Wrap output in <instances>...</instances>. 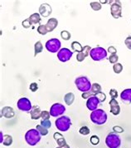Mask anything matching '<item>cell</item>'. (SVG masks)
<instances>
[{
    "mask_svg": "<svg viewBox=\"0 0 131 148\" xmlns=\"http://www.w3.org/2000/svg\"><path fill=\"white\" fill-rule=\"evenodd\" d=\"M61 46V43L57 38H51L50 40H48L46 42V50L53 53H57V51H60Z\"/></svg>",
    "mask_w": 131,
    "mask_h": 148,
    "instance_id": "52a82bcc",
    "label": "cell"
},
{
    "mask_svg": "<svg viewBox=\"0 0 131 148\" xmlns=\"http://www.w3.org/2000/svg\"><path fill=\"white\" fill-rule=\"evenodd\" d=\"M41 136L37 129H31L27 132L25 135V140L30 146H35L41 141Z\"/></svg>",
    "mask_w": 131,
    "mask_h": 148,
    "instance_id": "7a4b0ae2",
    "label": "cell"
},
{
    "mask_svg": "<svg viewBox=\"0 0 131 148\" xmlns=\"http://www.w3.org/2000/svg\"><path fill=\"white\" fill-rule=\"evenodd\" d=\"M90 141H91V143L92 145H94V146H96V145H98L99 143H100V138H99L97 136H92L91 137V139H90Z\"/></svg>",
    "mask_w": 131,
    "mask_h": 148,
    "instance_id": "d6a6232c",
    "label": "cell"
},
{
    "mask_svg": "<svg viewBox=\"0 0 131 148\" xmlns=\"http://www.w3.org/2000/svg\"><path fill=\"white\" fill-rule=\"evenodd\" d=\"M38 32L40 34H42V35H46L48 33V31H47L45 25H40L39 27H38Z\"/></svg>",
    "mask_w": 131,
    "mask_h": 148,
    "instance_id": "f1b7e54d",
    "label": "cell"
},
{
    "mask_svg": "<svg viewBox=\"0 0 131 148\" xmlns=\"http://www.w3.org/2000/svg\"><path fill=\"white\" fill-rule=\"evenodd\" d=\"M86 57H87V55L84 53L83 51H81V53H78V54L76 55V59L78 62H82Z\"/></svg>",
    "mask_w": 131,
    "mask_h": 148,
    "instance_id": "836d02e7",
    "label": "cell"
},
{
    "mask_svg": "<svg viewBox=\"0 0 131 148\" xmlns=\"http://www.w3.org/2000/svg\"><path fill=\"white\" fill-rule=\"evenodd\" d=\"M119 60V57L117 54H112L110 56V58H109V61H110V62L111 63H117V62Z\"/></svg>",
    "mask_w": 131,
    "mask_h": 148,
    "instance_id": "1f68e13d",
    "label": "cell"
},
{
    "mask_svg": "<svg viewBox=\"0 0 131 148\" xmlns=\"http://www.w3.org/2000/svg\"><path fill=\"white\" fill-rule=\"evenodd\" d=\"M90 5H91V7L93 8V10H95V11L100 10V8H101V5H100V3H98V2H93V3H91Z\"/></svg>",
    "mask_w": 131,
    "mask_h": 148,
    "instance_id": "f546056e",
    "label": "cell"
},
{
    "mask_svg": "<svg viewBox=\"0 0 131 148\" xmlns=\"http://www.w3.org/2000/svg\"><path fill=\"white\" fill-rule=\"evenodd\" d=\"M57 25H58V21H57V19L54 18H50L49 20L47 21L46 24H45V26H46L48 33L49 32H53V30L57 27Z\"/></svg>",
    "mask_w": 131,
    "mask_h": 148,
    "instance_id": "ac0fdd59",
    "label": "cell"
},
{
    "mask_svg": "<svg viewBox=\"0 0 131 148\" xmlns=\"http://www.w3.org/2000/svg\"><path fill=\"white\" fill-rule=\"evenodd\" d=\"M79 132H80L81 135L87 136V135L90 134L91 131H90V129L87 127H81L80 131H79Z\"/></svg>",
    "mask_w": 131,
    "mask_h": 148,
    "instance_id": "4dcf8cb0",
    "label": "cell"
},
{
    "mask_svg": "<svg viewBox=\"0 0 131 148\" xmlns=\"http://www.w3.org/2000/svg\"><path fill=\"white\" fill-rule=\"evenodd\" d=\"M100 101H99V99L96 97V96H93L91 97L88 98L87 99V101H86V107L87 108L90 110V111H95L97 109V107H98L99 103Z\"/></svg>",
    "mask_w": 131,
    "mask_h": 148,
    "instance_id": "5bb4252c",
    "label": "cell"
},
{
    "mask_svg": "<svg viewBox=\"0 0 131 148\" xmlns=\"http://www.w3.org/2000/svg\"><path fill=\"white\" fill-rule=\"evenodd\" d=\"M111 13L113 18H119L122 17V8L121 3L119 1H115L114 3H112L111 7Z\"/></svg>",
    "mask_w": 131,
    "mask_h": 148,
    "instance_id": "8fae6325",
    "label": "cell"
},
{
    "mask_svg": "<svg viewBox=\"0 0 131 148\" xmlns=\"http://www.w3.org/2000/svg\"><path fill=\"white\" fill-rule=\"evenodd\" d=\"M41 125H42L43 127L48 129V128L51 127L52 123H51V121H49V120H42V121H41Z\"/></svg>",
    "mask_w": 131,
    "mask_h": 148,
    "instance_id": "d590c367",
    "label": "cell"
},
{
    "mask_svg": "<svg viewBox=\"0 0 131 148\" xmlns=\"http://www.w3.org/2000/svg\"><path fill=\"white\" fill-rule=\"evenodd\" d=\"M17 107L19 109L20 111L23 112H29L32 110V104L29 99H27V97H22L18 101L17 103Z\"/></svg>",
    "mask_w": 131,
    "mask_h": 148,
    "instance_id": "9c48e42d",
    "label": "cell"
},
{
    "mask_svg": "<svg viewBox=\"0 0 131 148\" xmlns=\"http://www.w3.org/2000/svg\"><path fill=\"white\" fill-rule=\"evenodd\" d=\"M96 97H97L99 99V101H100V102H103V101H105V99H106V96H105V93H103V92H98L97 94H96Z\"/></svg>",
    "mask_w": 131,
    "mask_h": 148,
    "instance_id": "e575fe53",
    "label": "cell"
},
{
    "mask_svg": "<svg viewBox=\"0 0 131 148\" xmlns=\"http://www.w3.org/2000/svg\"><path fill=\"white\" fill-rule=\"evenodd\" d=\"M105 144L109 148H119L121 145V138L118 133L111 132L105 138Z\"/></svg>",
    "mask_w": 131,
    "mask_h": 148,
    "instance_id": "3957f363",
    "label": "cell"
},
{
    "mask_svg": "<svg viewBox=\"0 0 131 148\" xmlns=\"http://www.w3.org/2000/svg\"><path fill=\"white\" fill-rule=\"evenodd\" d=\"M41 21V17H40V14H32L28 18H27L25 20L23 21L22 23V25L25 28H29L30 27L33 26L34 24H37L40 23Z\"/></svg>",
    "mask_w": 131,
    "mask_h": 148,
    "instance_id": "ba28073f",
    "label": "cell"
},
{
    "mask_svg": "<svg viewBox=\"0 0 131 148\" xmlns=\"http://www.w3.org/2000/svg\"><path fill=\"white\" fill-rule=\"evenodd\" d=\"M91 120L96 125H103L107 121V114L102 109H96L91 114Z\"/></svg>",
    "mask_w": 131,
    "mask_h": 148,
    "instance_id": "6da1fadb",
    "label": "cell"
},
{
    "mask_svg": "<svg viewBox=\"0 0 131 148\" xmlns=\"http://www.w3.org/2000/svg\"><path fill=\"white\" fill-rule=\"evenodd\" d=\"M72 48L74 52H77V53H81L83 49V47L81 45V43L78 42H73L72 43Z\"/></svg>",
    "mask_w": 131,
    "mask_h": 148,
    "instance_id": "cb8c5ba5",
    "label": "cell"
},
{
    "mask_svg": "<svg viewBox=\"0 0 131 148\" xmlns=\"http://www.w3.org/2000/svg\"><path fill=\"white\" fill-rule=\"evenodd\" d=\"M74 100H75V96H74V94L72 92H68L64 97V101H65L66 104L68 105V106H71L73 103Z\"/></svg>",
    "mask_w": 131,
    "mask_h": 148,
    "instance_id": "7402d4cb",
    "label": "cell"
},
{
    "mask_svg": "<svg viewBox=\"0 0 131 148\" xmlns=\"http://www.w3.org/2000/svg\"><path fill=\"white\" fill-rule=\"evenodd\" d=\"M3 144L6 147H9L13 144V137L9 135H5L3 141Z\"/></svg>",
    "mask_w": 131,
    "mask_h": 148,
    "instance_id": "d4e9b609",
    "label": "cell"
},
{
    "mask_svg": "<svg viewBox=\"0 0 131 148\" xmlns=\"http://www.w3.org/2000/svg\"><path fill=\"white\" fill-rule=\"evenodd\" d=\"M61 37L63 40H69L72 37L71 34L68 31H61Z\"/></svg>",
    "mask_w": 131,
    "mask_h": 148,
    "instance_id": "83f0119b",
    "label": "cell"
},
{
    "mask_svg": "<svg viewBox=\"0 0 131 148\" xmlns=\"http://www.w3.org/2000/svg\"><path fill=\"white\" fill-rule=\"evenodd\" d=\"M90 56L94 61H101L107 58V51L101 47H95L91 50Z\"/></svg>",
    "mask_w": 131,
    "mask_h": 148,
    "instance_id": "8992f818",
    "label": "cell"
},
{
    "mask_svg": "<svg viewBox=\"0 0 131 148\" xmlns=\"http://www.w3.org/2000/svg\"><path fill=\"white\" fill-rule=\"evenodd\" d=\"M30 114H31V118L33 120H38L42 116V112L39 107L38 106H34L32 108V110L30 111Z\"/></svg>",
    "mask_w": 131,
    "mask_h": 148,
    "instance_id": "d6986e66",
    "label": "cell"
},
{
    "mask_svg": "<svg viewBox=\"0 0 131 148\" xmlns=\"http://www.w3.org/2000/svg\"><path fill=\"white\" fill-rule=\"evenodd\" d=\"M55 125L61 132H66L69 130V128L72 126V121H71L70 117H68L66 116H62L56 120Z\"/></svg>",
    "mask_w": 131,
    "mask_h": 148,
    "instance_id": "5b68a950",
    "label": "cell"
},
{
    "mask_svg": "<svg viewBox=\"0 0 131 148\" xmlns=\"http://www.w3.org/2000/svg\"><path fill=\"white\" fill-rule=\"evenodd\" d=\"M113 129H114V131H115V132H117V133H121V132H124V129H123V128H121L120 127H118V126L114 127Z\"/></svg>",
    "mask_w": 131,
    "mask_h": 148,
    "instance_id": "b9f144b4",
    "label": "cell"
},
{
    "mask_svg": "<svg viewBox=\"0 0 131 148\" xmlns=\"http://www.w3.org/2000/svg\"><path fill=\"white\" fill-rule=\"evenodd\" d=\"M120 98L122 101L125 104H130L131 103V88H128L124 90L121 94H120Z\"/></svg>",
    "mask_w": 131,
    "mask_h": 148,
    "instance_id": "2e32d148",
    "label": "cell"
},
{
    "mask_svg": "<svg viewBox=\"0 0 131 148\" xmlns=\"http://www.w3.org/2000/svg\"><path fill=\"white\" fill-rule=\"evenodd\" d=\"M75 84L77 87L79 91L82 92H87L91 90V82L88 79L87 77H79L76 80H75Z\"/></svg>",
    "mask_w": 131,
    "mask_h": 148,
    "instance_id": "277c9868",
    "label": "cell"
},
{
    "mask_svg": "<svg viewBox=\"0 0 131 148\" xmlns=\"http://www.w3.org/2000/svg\"><path fill=\"white\" fill-rule=\"evenodd\" d=\"M54 139L57 141L58 147H61V146H63V145L66 144V139L64 138V136L61 134L58 133V132H55L54 133Z\"/></svg>",
    "mask_w": 131,
    "mask_h": 148,
    "instance_id": "44dd1931",
    "label": "cell"
},
{
    "mask_svg": "<svg viewBox=\"0 0 131 148\" xmlns=\"http://www.w3.org/2000/svg\"><path fill=\"white\" fill-rule=\"evenodd\" d=\"M108 52L111 54V55L112 54H116V53H117V51H116V48H115V47H113V46L109 47V48H108Z\"/></svg>",
    "mask_w": 131,
    "mask_h": 148,
    "instance_id": "60d3db41",
    "label": "cell"
},
{
    "mask_svg": "<svg viewBox=\"0 0 131 148\" xmlns=\"http://www.w3.org/2000/svg\"><path fill=\"white\" fill-rule=\"evenodd\" d=\"M52 7L48 3H43L39 8V13L43 17H47L52 14Z\"/></svg>",
    "mask_w": 131,
    "mask_h": 148,
    "instance_id": "e0dca14e",
    "label": "cell"
},
{
    "mask_svg": "<svg viewBox=\"0 0 131 148\" xmlns=\"http://www.w3.org/2000/svg\"><path fill=\"white\" fill-rule=\"evenodd\" d=\"M110 95H111V99H115L118 97V92L115 88H112L111 90L110 91Z\"/></svg>",
    "mask_w": 131,
    "mask_h": 148,
    "instance_id": "74e56055",
    "label": "cell"
},
{
    "mask_svg": "<svg viewBox=\"0 0 131 148\" xmlns=\"http://www.w3.org/2000/svg\"><path fill=\"white\" fill-rule=\"evenodd\" d=\"M57 148H70V147H69V145L65 144V145H63V146H61V147H58Z\"/></svg>",
    "mask_w": 131,
    "mask_h": 148,
    "instance_id": "7bdbcfd3",
    "label": "cell"
},
{
    "mask_svg": "<svg viewBox=\"0 0 131 148\" xmlns=\"http://www.w3.org/2000/svg\"><path fill=\"white\" fill-rule=\"evenodd\" d=\"M36 129L39 132V133L42 136H46L47 133H48V130L46 129V128L43 127L42 125H38L37 127H36Z\"/></svg>",
    "mask_w": 131,
    "mask_h": 148,
    "instance_id": "484cf974",
    "label": "cell"
},
{
    "mask_svg": "<svg viewBox=\"0 0 131 148\" xmlns=\"http://www.w3.org/2000/svg\"><path fill=\"white\" fill-rule=\"evenodd\" d=\"M66 112V108L61 103H55L51 107L50 109V114L52 116H58L60 115H62Z\"/></svg>",
    "mask_w": 131,
    "mask_h": 148,
    "instance_id": "7c38bea8",
    "label": "cell"
},
{
    "mask_svg": "<svg viewBox=\"0 0 131 148\" xmlns=\"http://www.w3.org/2000/svg\"><path fill=\"white\" fill-rule=\"evenodd\" d=\"M2 116H4L5 118H13L14 116V111L13 108L10 107H4L2 109Z\"/></svg>",
    "mask_w": 131,
    "mask_h": 148,
    "instance_id": "ffe728a7",
    "label": "cell"
},
{
    "mask_svg": "<svg viewBox=\"0 0 131 148\" xmlns=\"http://www.w3.org/2000/svg\"><path fill=\"white\" fill-rule=\"evenodd\" d=\"M113 69H114V72L115 73H120L122 71H123V66L120 64V63H115V64H114V67H113Z\"/></svg>",
    "mask_w": 131,
    "mask_h": 148,
    "instance_id": "4316f807",
    "label": "cell"
},
{
    "mask_svg": "<svg viewBox=\"0 0 131 148\" xmlns=\"http://www.w3.org/2000/svg\"><path fill=\"white\" fill-rule=\"evenodd\" d=\"M125 45H126V47H128L130 50H131V37H128L125 41Z\"/></svg>",
    "mask_w": 131,
    "mask_h": 148,
    "instance_id": "ab89813d",
    "label": "cell"
},
{
    "mask_svg": "<svg viewBox=\"0 0 131 148\" xmlns=\"http://www.w3.org/2000/svg\"><path fill=\"white\" fill-rule=\"evenodd\" d=\"M110 107H111V112L115 116H117L120 112V107L119 105L118 101L116 99H111L110 102Z\"/></svg>",
    "mask_w": 131,
    "mask_h": 148,
    "instance_id": "9a60e30c",
    "label": "cell"
},
{
    "mask_svg": "<svg viewBox=\"0 0 131 148\" xmlns=\"http://www.w3.org/2000/svg\"><path fill=\"white\" fill-rule=\"evenodd\" d=\"M72 55H73V52H72L68 48L63 47V48H61V50L57 53V58L61 62H67V61L71 59Z\"/></svg>",
    "mask_w": 131,
    "mask_h": 148,
    "instance_id": "30bf717a",
    "label": "cell"
},
{
    "mask_svg": "<svg viewBox=\"0 0 131 148\" xmlns=\"http://www.w3.org/2000/svg\"><path fill=\"white\" fill-rule=\"evenodd\" d=\"M34 50H35V53H34V56H35V57H36L38 53L42 52V50H43V46H42V42H41L40 41L37 42L35 43V45H34Z\"/></svg>",
    "mask_w": 131,
    "mask_h": 148,
    "instance_id": "603a6c76",
    "label": "cell"
},
{
    "mask_svg": "<svg viewBox=\"0 0 131 148\" xmlns=\"http://www.w3.org/2000/svg\"><path fill=\"white\" fill-rule=\"evenodd\" d=\"M29 89L32 91V92H36V91H38V83H36V82H33L31 85H30V87H29Z\"/></svg>",
    "mask_w": 131,
    "mask_h": 148,
    "instance_id": "f35d334b",
    "label": "cell"
},
{
    "mask_svg": "<svg viewBox=\"0 0 131 148\" xmlns=\"http://www.w3.org/2000/svg\"><path fill=\"white\" fill-rule=\"evenodd\" d=\"M50 112H46V111H43V112H42V120H49V118H50Z\"/></svg>",
    "mask_w": 131,
    "mask_h": 148,
    "instance_id": "8d00e7d4",
    "label": "cell"
},
{
    "mask_svg": "<svg viewBox=\"0 0 131 148\" xmlns=\"http://www.w3.org/2000/svg\"><path fill=\"white\" fill-rule=\"evenodd\" d=\"M100 91H101V86L98 83H94L92 84L91 90L87 92H83L81 97L84 99H88L93 96H96V94H97L98 92H100Z\"/></svg>",
    "mask_w": 131,
    "mask_h": 148,
    "instance_id": "4fadbf2b",
    "label": "cell"
}]
</instances>
